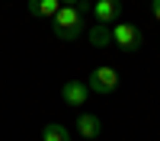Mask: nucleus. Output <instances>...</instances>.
Instances as JSON below:
<instances>
[{
  "label": "nucleus",
  "mask_w": 160,
  "mask_h": 141,
  "mask_svg": "<svg viewBox=\"0 0 160 141\" xmlns=\"http://www.w3.org/2000/svg\"><path fill=\"white\" fill-rule=\"evenodd\" d=\"M55 35L61 42H74L87 32V23H83V10H77V3H61L55 16Z\"/></svg>",
  "instance_id": "nucleus-1"
},
{
  "label": "nucleus",
  "mask_w": 160,
  "mask_h": 141,
  "mask_svg": "<svg viewBox=\"0 0 160 141\" xmlns=\"http://www.w3.org/2000/svg\"><path fill=\"white\" fill-rule=\"evenodd\" d=\"M115 87H118V71H115V68H109V64H99V68L90 71V83H87L90 93L106 96V93H115Z\"/></svg>",
  "instance_id": "nucleus-2"
},
{
  "label": "nucleus",
  "mask_w": 160,
  "mask_h": 141,
  "mask_svg": "<svg viewBox=\"0 0 160 141\" xmlns=\"http://www.w3.org/2000/svg\"><path fill=\"white\" fill-rule=\"evenodd\" d=\"M112 42L122 48L125 55L141 51V32H138V26H131V23H112Z\"/></svg>",
  "instance_id": "nucleus-3"
},
{
  "label": "nucleus",
  "mask_w": 160,
  "mask_h": 141,
  "mask_svg": "<svg viewBox=\"0 0 160 141\" xmlns=\"http://www.w3.org/2000/svg\"><path fill=\"white\" fill-rule=\"evenodd\" d=\"M61 99L68 103L71 109H83L87 103H90V90H87L83 80H68V83L61 87Z\"/></svg>",
  "instance_id": "nucleus-4"
},
{
  "label": "nucleus",
  "mask_w": 160,
  "mask_h": 141,
  "mask_svg": "<svg viewBox=\"0 0 160 141\" xmlns=\"http://www.w3.org/2000/svg\"><path fill=\"white\" fill-rule=\"evenodd\" d=\"M122 10H125L122 0H96V3H93V16H96V23L112 26V23H118Z\"/></svg>",
  "instance_id": "nucleus-5"
},
{
  "label": "nucleus",
  "mask_w": 160,
  "mask_h": 141,
  "mask_svg": "<svg viewBox=\"0 0 160 141\" xmlns=\"http://www.w3.org/2000/svg\"><path fill=\"white\" fill-rule=\"evenodd\" d=\"M77 135L87 138V141H96L102 135V122L96 119V115H90V112H80L77 115Z\"/></svg>",
  "instance_id": "nucleus-6"
},
{
  "label": "nucleus",
  "mask_w": 160,
  "mask_h": 141,
  "mask_svg": "<svg viewBox=\"0 0 160 141\" xmlns=\"http://www.w3.org/2000/svg\"><path fill=\"white\" fill-rule=\"evenodd\" d=\"M87 35H90L93 48H109L112 45V26H106V23H93L87 29Z\"/></svg>",
  "instance_id": "nucleus-7"
},
{
  "label": "nucleus",
  "mask_w": 160,
  "mask_h": 141,
  "mask_svg": "<svg viewBox=\"0 0 160 141\" xmlns=\"http://www.w3.org/2000/svg\"><path fill=\"white\" fill-rule=\"evenodd\" d=\"M26 7H29V16H55L61 3L58 0H29Z\"/></svg>",
  "instance_id": "nucleus-8"
},
{
  "label": "nucleus",
  "mask_w": 160,
  "mask_h": 141,
  "mask_svg": "<svg viewBox=\"0 0 160 141\" xmlns=\"http://www.w3.org/2000/svg\"><path fill=\"white\" fill-rule=\"evenodd\" d=\"M38 135H42V141H71V132L64 125H58V122H48Z\"/></svg>",
  "instance_id": "nucleus-9"
},
{
  "label": "nucleus",
  "mask_w": 160,
  "mask_h": 141,
  "mask_svg": "<svg viewBox=\"0 0 160 141\" xmlns=\"http://www.w3.org/2000/svg\"><path fill=\"white\" fill-rule=\"evenodd\" d=\"M151 13H154V16H160V0H151Z\"/></svg>",
  "instance_id": "nucleus-10"
},
{
  "label": "nucleus",
  "mask_w": 160,
  "mask_h": 141,
  "mask_svg": "<svg viewBox=\"0 0 160 141\" xmlns=\"http://www.w3.org/2000/svg\"><path fill=\"white\" fill-rule=\"evenodd\" d=\"M58 3H77V0H58Z\"/></svg>",
  "instance_id": "nucleus-11"
}]
</instances>
